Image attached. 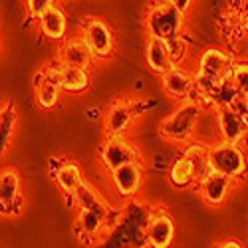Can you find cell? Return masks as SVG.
I'll return each mask as SVG.
<instances>
[{"instance_id": "obj_1", "label": "cell", "mask_w": 248, "mask_h": 248, "mask_svg": "<svg viewBox=\"0 0 248 248\" xmlns=\"http://www.w3.org/2000/svg\"><path fill=\"white\" fill-rule=\"evenodd\" d=\"M204 113V106L199 99H185L179 101V106L159 123V135L175 143V145H187L195 141L199 121Z\"/></svg>"}, {"instance_id": "obj_2", "label": "cell", "mask_w": 248, "mask_h": 248, "mask_svg": "<svg viewBox=\"0 0 248 248\" xmlns=\"http://www.w3.org/2000/svg\"><path fill=\"white\" fill-rule=\"evenodd\" d=\"M151 106H155V101L145 103V101L129 97V95L115 97L108 106V109L101 111L106 137H125L127 131L131 129V125H135V121Z\"/></svg>"}, {"instance_id": "obj_3", "label": "cell", "mask_w": 248, "mask_h": 248, "mask_svg": "<svg viewBox=\"0 0 248 248\" xmlns=\"http://www.w3.org/2000/svg\"><path fill=\"white\" fill-rule=\"evenodd\" d=\"M206 161L213 173L224 175L238 183L246 175V151L242 145L226 141H215L206 145Z\"/></svg>"}, {"instance_id": "obj_4", "label": "cell", "mask_w": 248, "mask_h": 248, "mask_svg": "<svg viewBox=\"0 0 248 248\" xmlns=\"http://www.w3.org/2000/svg\"><path fill=\"white\" fill-rule=\"evenodd\" d=\"M185 28V14L175 10L171 2H155L147 8L145 30L147 38H157L163 42H175Z\"/></svg>"}, {"instance_id": "obj_5", "label": "cell", "mask_w": 248, "mask_h": 248, "mask_svg": "<svg viewBox=\"0 0 248 248\" xmlns=\"http://www.w3.org/2000/svg\"><path fill=\"white\" fill-rule=\"evenodd\" d=\"M79 38L88 44L95 62L109 60L115 54V36L111 26L101 16H86L79 24Z\"/></svg>"}, {"instance_id": "obj_6", "label": "cell", "mask_w": 248, "mask_h": 248, "mask_svg": "<svg viewBox=\"0 0 248 248\" xmlns=\"http://www.w3.org/2000/svg\"><path fill=\"white\" fill-rule=\"evenodd\" d=\"M34 99L38 108L46 111L56 109L62 99V86L58 78V62L52 60L34 74Z\"/></svg>"}, {"instance_id": "obj_7", "label": "cell", "mask_w": 248, "mask_h": 248, "mask_svg": "<svg viewBox=\"0 0 248 248\" xmlns=\"http://www.w3.org/2000/svg\"><path fill=\"white\" fill-rule=\"evenodd\" d=\"M177 234V224L167 209H155L147 213L143 238L149 248H171Z\"/></svg>"}, {"instance_id": "obj_8", "label": "cell", "mask_w": 248, "mask_h": 248, "mask_svg": "<svg viewBox=\"0 0 248 248\" xmlns=\"http://www.w3.org/2000/svg\"><path fill=\"white\" fill-rule=\"evenodd\" d=\"M99 161L108 173L115 171L121 165H127L133 161H141L143 157L139 153V147L131 143L127 137H106V141L99 147Z\"/></svg>"}, {"instance_id": "obj_9", "label": "cell", "mask_w": 248, "mask_h": 248, "mask_svg": "<svg viewBox=\"0 0 248 248\" xmlns=\"http://www.w3.org/2000/svg\"><path fill=\"white\" fill-rule=\"evenodd\" d=\"M195 189L201 197V201L211 206V209H218L222 206L229 197L232 195V189H234V181H231L229 177L224 175H218V173H206L197 185Z\"/></svg>"}, {"instance_id": "obj_10", "label": "cell", "mask_w": 248, "mask_h": 248, "mask_svg": "<svg viewBox=\"0 0 248 248\" xmlns=\"http://www.w3.org/2000/svg\"><path fill=\"white\" fill-rule=\"evenodd\" d=\"M111 179V187L123 201H133L143 185V163L133 161L127 165H121L115 171L109 173Z\"/></svg>"}, {"instance_id": "obj_11", "label": "cell", "mask_w": 248, "mask_h": 248, "mask_svg": "<svg viewBox=\"0 0 248 248\" xmlns=\"http://www.w3.org/2000/svg\"><path fill=\"white\" fill-rule=\"evenodd\" d=\"M60 66H68V68H78V70H92L95 64V58L88 44L81 40L79 36H70L64 42L60 44L58 54L54 58Z\"/></svg>"}, {"instance_id": "obj_12", "label": "cell", "mask_w": 248, "mask_h": 248, "mask_svg": "<svg viewBox=\"0 0 248 248\" xmlns=\"http://www.w3.org/2000/svg\"><path fill=\"white\" fill-rule=\"evenodd\" d=\"M24 206V197L20 193V173L12 167L0 171V215L16 217Z\"/></svg>"}, {"instance_id": "obj_13", "label": "cell", "mask_w": 248, "mask_h": 248, "mask_svg": "<svg viewBox=\"0 0 248 248\" xmlns=\"http://www.w3.org/2000/svg\"><path fill=\"white\" fill-rule=\"evenodd\" d=\"M72 201H74V206H76V211H90L97 217H101L103 220H108V224L113 229V224H111V215H113V209H111V204L106 201V197H103L92 183L84 181L79 185V187L76 189V193L72 195Z\"/></svg>"}, {"instance_id": "obj_14", "label": "cell", "mask_w": 248, "mask_h": 248, "mask_svg": "<svg viewBox=\"0 0 248 248\" xmlns=\"http://www.w3.org/2000/svg\"><path fill=\"white\" fill-rule=\"evenodd\" d=\"M50 177L58 185V189L64 195H74L76 189L84 183V173H81L79 165L72 159H62V157H50Z\"/></svg>"}, {"instance_id": "obj_15", "label": "cell", "mask_w": 248, "mask_h": 248, "mask_svg": "<svg viewBox=\"0 0 248 248\" xmlns=\"http://www.w3.org/2000/svg\"><path fill=\"white\" fill-rule=\"evenodd\" d=\"M161 86L171 99L185 101L195 97V79H193V70L181 66H175L167 74L161 76Z\"/></svg>"}, {"instance_id": "obj_16", "label": "cell", "mask_w": 248, "mask_h": 248, "mask_svg": "<svg viewBox=\"0 0 248 248\" xmlns=\"http://www.w3.org/2000/svg\"><path fill=\"white\" fill-rule=\"evenodd\" d=\"M232 62L234 58L231 52H226L222 48H206L199 54L193 74L206 76V78H224V74L229 72Z\"/></svg>"}, {"instance_id": "obj_17", "label": "cell", "mask_w": 248, "mask_h": 248, "mask_svg": "<svg viewBox=\"0 0 248 248\" xmlns=\"http://www.w3.org/2000/svg\"><path fill=\"white\" fill-rule=\"evenodd\" d=\"M109 231H111V226L101 217H97L90 211H76L74 232L84 244H93V242L103 240Z\"/></svg>"}, {"instance_id": "obj_18", "label": "cell", "mask_w": 248, "mask_h": 248, "mask_svg": "<svg viewBox=\"0 0 248 248\" xmlns=\"http://www.w3.org/2000/svg\"><path fill=\"white\" fill-rule=\"evenodd\" d=\"M213 115L218 129V141L242 145L246 139V121H242L231 108L213 109Z\"/></svg>"}, {"instance_id": "obj_19", "label": "cell", "mask_w": 248, "mask_h": 248, "mask_svg": "<svg viewBox=\"0 0 248 248\" xmlns=\"http://www.w3.org/2000/svg\"><path fill=\"white\" fill-rule=\"evenodd\" d=\"M145 62H147L149 70L159 78L177 66L173 46L169 42L157 40V38H147V42H145Z\"/></svg>"}, {"instance_id": "obj_20", "label": "cell", "mask_w": 248, "mask_h": 248, "mask_svg": "<svg viewBox=\"0 0 248 248\" xmlns=\"http://www.w3.org/2000/svg\"><path fill=\"white\" fill-rule=\"evenodd\" d=\"M38 30L50 42H64L68 38V14L58 2L52 4L38 20Z\"/></svg>"}, {"instance_id": "obj_21", "label": "cell", "mask_w": 248, "mask_h": 248, "mask_svg": "<svg viewBox=\"0 0 248 248\" xmlns=\"http://www.w3.org/2000/svg\"><path fill=\"white\" fill-rule=\"evenodd\" d=\"M58 78H60L62 92L66 93H84L92 86L90 70H78V68H68L58 64Z\"/></svg>"}, {"instance_id": "obj_22", "label": "cell", "mask_w": 248, "mask_h": 248, "mask_svg": "<svg viewBox=\"0 0 248 248\" xmlns=\"http://www.w3.org/2000/svg\"><path fill=\"white\" fill-rule=\"evenodd\" d=\"M167 179L175 189H191L197 185V173L187 157L179 155L167 169Z\"/></svg>"}, {"instance_id": "obj_23", "label": "cell", "mask_w": 248, "mask_h": 248, "mask_svg": "<svg viewBox=\"0 0 248 248\" xmlns=\"http://www.w3.org/2000/svg\"><path fill=\"white\" fill-rule=\"evenodd\" d=\"M16 125H18V111L12 106V101H6L4 106L0 108V159L10 149Z\"/></svg>"}, {"instance_id": "obj_24", "label": "cell", "mask_w": 248, "mask_h": 248, "mask_svg": "<svg viewBox=\"0 0 248 248\" xmlns=\"http://www.w3.org/2000/svg\"><path fill=\"white\" fill-rule=\"evenodd\" d=\"M224 78L231 81L240 95H246V90H248V66H246L244 60H234L231 64V68H229V72L224 74Z\"/></svg>"}, {"instance_id": "obj_25", "label": "cell", "mask_w": 248, "mask_h": 248, "mask_svg": "<svg viewBox=\"0 0 248 248\" xmlns=\"http://www.w3.org/2000/svg\"><path fill=\"white\" fill-rule=\"evenodd\" d=\"M52 4H56L54 0H28V2H24V10H26L28 22H36L38 24V20L44 16V12Z\"/></svg>"}, {"instance_id": "obj_26", "label": "cell", "mask_w": 248, "mask_h": 248, "mask_svg": "<svg viewBox=\"0 0 248 248\" xmlns=\"http://www.w3.org/2000/svg\"><path fill=\"white\" fill-rule=\"evenodd\" d=\"M246 99H248V95H238L236 99H234V103L231 106V109L242 119V121H246L248 117H246V113H248V108H246Z\"/></svg>"}, {"instance_id": "obj_27", "label": "cell", "mask_w": 248, "mask_h": 248, "mask_svg": "<svg viewBox=\"0 0 248 248\" xmlns=\"http://www.w3.org/2000/svg\"><path fill=\"white\" fill-rule=\"evenodd\" d=\"M171 2V6L175 8V10H179L181 14H185L187 16V12L191 10V6H193V0H169Z\"/></svg>"}, {"instance_id": "obj_28", "label": "cell", "mask_w": 248, "mask_h": 248, "mask_svg": "<svg viewBox=\"0 0 248 248\" xmlns=\"http://www.w3.org/2000/svg\"><path fill=\"white\" fill-rule=\"evenodd\" d=\"M213 248H244V246H242V242L238 238H222V240L215 242Z\"/></svg>"}, {"instance_id": "obj_29", "label": "cell", "mask_w": 248, "mask_h": 248, "mask_svg": "<svg viewBox=\"0 0 248 248\" xmlns=\"http://www.w3.org/2000/svg\"><path fill=\"white\" fill-rule=\"evenodd\" d=\"M86 115H88L90 121H97V119H101V109L99 108H92V109L86 111Z\"/></svg>"}]
</instances>
